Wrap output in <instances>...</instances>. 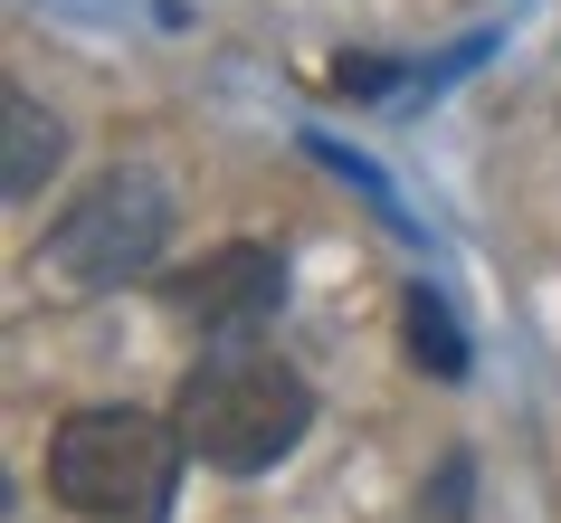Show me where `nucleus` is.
I'll return each mask as SVG.
<instances>
[{
	"instance_id": "obj_1",
	"label": "nucleus",
	"mask_w": 561,
	"mask_h": 523,
	"mask_svg": "<svg viewBox=\"0 0 561 523\" xmlns=\"http://www.w3.org/2000/svg\"><path fill=\"white\" fill-rule=\"evenodd\" d=\"M172 429L209 476H266L286 466L314 429V380L257 333H219V352H201L172 390Z\"/></svg>"
},
{
	"instance_id": "obj_2",
	"label": "nucleus",
	"mask_w": 561,
	"mask_h": 523,
	"mask_svg": "<svg viewBox=\"0 0 561 523\" xmlns=\"http://www.w3.org/2000/svg\"><path fill=\"white\" fill-rule=\"evenodd\" d=\"M181 466H191V447H181L172 419H152L134 400H95V409H67L48 429L38 486L77 523H172Z\"/></svg>"
},
{
	"instance_id": "obj_3",
	"label": "nucleus",
	"mask_w": 561,
	"mask_h": 523,
	"mask_svg": "<svg viewBox=\"0 0 561 523\" xmlns=\"http://www.w3.org/2000/svg\"><path fill=\"white\" fill-rule=\"evenodd\" d=\"M162 248H172V191H162L144 162H115V172H95L87 191L48 219L38 276H58V286H77V295H105V286L152 276Z\"/></svg>"
},
{
	"instance_id": "obj_4",
	"label": "nucleus",
	"mask_w": 561,
	"mask_h": 523,
	"mask_svg": "<svg viewBox=\"0 0 561 523\" xmlns=\"http://www.w3.org/2000/svg\"><path fill=\"white\" fill-rule=\"evenodd\" d=\"M152 295H162L181 323H201V333H257V323L286 305V258L257 248V238H229V248H209V258L152 276Z\"/></svg>"
},
{
	"instance_id": "obj_5",
	"label": "nucleus",
	"mask_w": 561,
	"mask_h": 523,
	"mask_svg": "<svg viewBox=\"0 0 561 523\" xmlns=\"http://www.w3.org/2000/svg\"><path fill=\"white\" fill-rule=\"evenodd\" d=\"M58 162H67V124L48 115L30 87H10L0 95V191H10V201H38Z\"/></svg>"
},
{
	"instance_id": "obj_6",
	"label": "nucleus",
	"mask_w": 561,
	"mask_h": 523,
	"mask_svg": "<svg viewBox=\"0 0 561 523\" xmlns=\"http://www.w3.org/2000/svg\"><path fill=\"white\" fill-rule=\"evenodd\" d=\"M400 343H410V362L428 380H467V362H476L467 333H457V315L438 305V286H410V295H400Z\"/></svg>"
},
{
	"instance_id": "obj_7",
	"label": "nucleus",
	"mask_w": 561,
	"mask_h": 523,
	"mask_svg": "<svg viewBox=\"0 0 561 523\" xmlns=\"http://www.w3.org/2000/svg\"><path fill=\"white\" fill-rule=\"evenodd\" d=\"M467 494H476V457H467V447H447L438 476L419 486V523H467Z\"/></svg>"
},
{
	"instance_id": "obj_8",
	"label": "nucleus",
	"mask_w": 561,
	"mask_h": 523,
	"mask_svg": "<svg viewBox=\"0 0 561 523\" xmlns=\"http://www.w3.org/2000/svg\"><path fill=\"white\" fill-rule=\"evenodd\" d=\"M324 87L333 95H381V87H400V67H390V58H333Z\"/></svg>"
}]
</instances>
